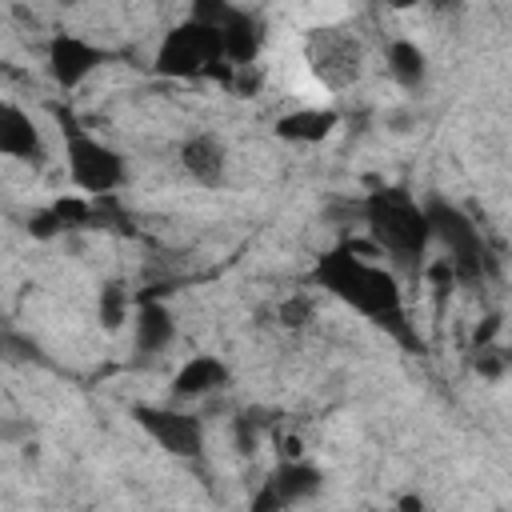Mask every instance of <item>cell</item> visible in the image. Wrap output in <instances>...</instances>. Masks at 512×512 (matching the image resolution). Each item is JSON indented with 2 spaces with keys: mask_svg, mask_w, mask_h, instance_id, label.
Wrapping results in <instances>:
<instances>
[{
  "mask_svg": "<svg viewBox=\"0 0 512 512\" xmlns=\"http://www.w3.org/2000/svg\"><path fill=\"white\" fill-rule=\"evenodd\" d=\"M316 284L324 292H332L336 300H344L348 308L364 312L372 324L388 328L400 344L420 348V336L412 332V324L404 316L400 284H396V276L388 268H380V264L356 256L348 244H340V248H332V252H324L316 260Z\"/></svg>",
  "mask_w": 512,
  "mask_h": 512,
  "instance_id": "6da1fadb",
  "label": "cell"
},
{
  "mask_svg": "<svg viewBox=\"0 0 512 512\" xmlns=\"http://www.w3.org/2000/svg\"><path fill=\"white\" fill-rule=\"evenodd\" d=\"M364 224H368L376 248H384L412 272L420 268L424 248H428V220H424V208L408 192H400V188L372 192L364 200Z\"/></svg>",
  "mask_w": 512,
  "mask_h": 512,
  "instance_id": "7a4b0ae2",
  "label": "cell"
},
{
  "mask_svg": "<svg viewBox=\"0 0 512 512\" xmlns=\"http://www.w3.org/2000/svg\"><path fill=\"white\" fill-rule=\"evenodd\" d=\"M424 208V220H428V240H440L444 244V260L452 268L456 280L464 284H480L484 272L492 268V256H488V244L480 236V228L448 200L432 196Z\"/></svg>",
  "mask_w": 512,
  "mask_h": 512,
  "instance_id": "3957f363",
  "label": "cell"
},
{
  "mask_svg": "<svg viewBox=\"0 0 512 512\" xmlns=\"http://www.w3.org/2000/svg\"><path fill=\"white\" fill-rule=\"evenodd\" d=\"M64 160H68V176L80 192L92 196H108L120 180H124V160L120 152H112L104 140L88 136L84 128L68 124L64 128Z\"/></svg>",
  "mask_w": 512,
  "mask_h": 512,
  "instance_id": "277c9868",
  "label": "cell"
},
{
  "mask_svg": "<svg viewBox=\"0 0 512 512\" xmlns=\"http://www.w3.org/2000/svg\"><path fill=\"white\" fill-rule=\"evenodd\" d=\"M216 60H224V52H220V32L208 28V24H200V20H188V24H180V28H172V32L164 36V44H160V52H156V72L184 80V76L208 72Z\"/></svg>",
  "mask_w": 512,
  "mask_h": 512,
  "instance_id": "5b68a950",
  "label": "cell"
},
{
  "mask_svg": "<svg viewBox=\"0 0 512 512\" xmlns=\"http://www.w3.org/2000/svg\"><path fill=\"white\" fill-rule=\"evenodd\" d=\"M308 64L312 72L328 84V88H348L352 80H360L364 72V52L348 32L336 28H320L308 40Z\"/></svg>",
  "mask_w": 512,
  "mask_h": 512,
  "instance_id": "8992f818",
  "label": "cell"
},
{
  "mask_svg": "<svg viewBox=\"0 0 512 512\" xmlns=\"http://www.w3.org/2000/svg\"><path fill=\"white\" fill-rule=\"evenodd\" d=\"M136 424L172 456H200L204 452V424L200 416H188V412H176V408H132Z\"/></svg>",
  "mask_w": 512,
  "mask_h": 512,
  "instance_id": "52a82bcc",
  "label": "cell"
},
{
  "mask_svg": "<svg viewBox=\"0 0 512 512\" xmlns=\"http://www.w3.org/2000/svg\"><path fill=\"white\" fill-rule=\"evenodd\" d=\"M100 64H104V52H100L96 44L72 36V32L52 36V44H48V72H52V80H56L60 88H76V84L88 80Z\"/></svg>",
  "mask_w": 512,
  "mask_h": 512,
  "instance_id": "ba28073f",
  "label": "cell"
},
{
  "mask_svg": "<svg viewBox=\"0 0 512 512\" xmlns=\"http://www.w3.org/2000/svg\"><path fill=\"white\" fill-rule=\"evenodd\" d=\"M180 164H184V172H188L192 180L216 188V184L224 180L228 152H224L220 136H212V132H196V136H188V140L180 144Z\"/></svg>",
  "mask_w": 512,
  "mask_h": 512,
  "instance_id": "9c48e42d",
  "label": "cell"
},
{
  "mask_svg": "<svg viewBox=\"0 0 512 512\" xmlns=\"http://www.w3.org/2000/svg\"><path fill=\"white\" fill-rule=\"evenodd\" d=\"M0 156H16V160H44V140L40 128L32 124L28 112H20L16 104H0Z\"/></svg>",
  "mask_w": 512,
  "mask_h": 512,
  "instance_id": "30bf717a",
  "label": "cell"
},
{
  "mask_svg": "<svg viewBox=\"0 0 512 512\" xmlns=\"http://www.w3.org/2000/svg\"><path fill=\"white\" fill-rule=\"evenodd\" d=\"M336 124H340V116L332 108H296L276 120V136L292 140V144H320L336 132Z\"/></svg>",
  "mask_w": 512,
  "mask_h": 512,
  "instance_id": "8fae6325",
  "label": "cell"
},
{
  "mask_svg": "<svg viewBox=\"0 0 512 512\" xmlns=\"http://www.w3.org/2000/svg\"><path fill=\"white\" fill-rule=\"evenodd\" d=\"M224 384H228V368H224L216 356H196V360H188V364L176 372L172 392H176L180 400H196V396H204V392H212V388H224Z\"/></svg>",
  "mask_w": 512,
  "mask_h": 512,
  "instance_id": "7c38bea8",
  "label": "cell"
},
{
  "mask_svg": "<svg viewBox=\"0 0 512 512\" xmlns=\"http://www.w3.org/2000/svg\"><path fill=\"white\" fill-rule=\"evenodd\" d=\"M172 336H176L172 312L164 304H156V300H144L136 308V348L140 352H164L172 344Z\"/></svg>",
  "mask_w": 512,
  "mask_h": 512,
  "instance_id": "4fadbf2b",
  "label": "cell"
},
{
  "mask_svg": "<svg viewBox=\"0 0 512 512\" xmlns=\"http://www.w3.org/2000/svg\"><path fill=\"white\" fill-rule=\"evenodd\" d=\"M268 484L276 488L280 504L288 508V504H300V500H308V496L320 492V472L312 464H304V460H284Z\"/></svg>",
  "mask_w": 512,
  "mask_h": 512,
  "instance_id": "5bb4252c",
  "label": "cell"
},
{
  "mask_svg": "<svg viewBox=\"0 0 512 512\" xmlns=\"http://www.w3.org/2000/svg\"><path fill=\"white\" fill-rule=\"evenodd\" d=\"M388 72H392L404 88L424 84L428 60H424V52L416 48V40H392V44H388Z\"/></svg>",
  "mask_w": 512,
  "mask_h": 512,
  "instance_id": "9a60e30c",
  "label": "cell"
},
{
  "mask_svg": "<svg viewBox=\"0 0 512 512\" xmlns=\"http://www.w3.org/2000/svg\"><path fill=\"white\" fill-rule=\"evenodd\" d=\"M96 312H100V324L104 328H120L128 320V288L124 284H104L100 296H96Z\"/></svg>",
  "mask_w": 512,
  "mask_h": 512,
  "instance_id": "2e32d148",
  "label": "cell"
},
{
  "mask_svg": "<svg viewBox=\"0 0 512 512\" xmlns=\"http://www.w3.org/2000/svg\"><path fill=\"white\" fill-rule=\"evenodd\" d=\"M48 208L56 212L60 228H84V224H92V216H96V208H92L88 200H80V196H60V200H52Z\"/></svg>",
  "mask_w": 512,
  "mask_h": 512,
  "instance_id": "e0dca14e",
  "label": "cell"
},
{
  "mask_svg": "<svg viewBox=\"0 0 512 512\" xmlns=\"http://www.w3.org/2000/svg\"><path fill=\"white\" fill-rule=\"evenodd\" d=\"M312 320V296H288L280 304V324L284 328H304Z\"/></svg>",
  "mask_w": 512,
  "mask_h": 512,
  "instance_id": "ac0fdd59",
  "label": "cell"
},
{
  "mask_svg": "<svg viewBox=\"0 0 512 512\" xmlns=\"http://www.w3.org/2000/svg\"><path fill=\"white\" fill-rule=\"evenodd\" d=\"M28 232H32L36 240H52V236H60L64 228H60V220H56V212H52V208H40V212H32Z\"/></svg>",
  "mask_w": 512,
  "mask_h": 512,
  "instance_id": "d6986e66",
  "label": "cell"
},
{
  "mask_svg": "<svg viewBox=\"0 0 512 512\" xmlns=\"http://www.w3.org/2000/svg\"><path fill=\"white\" fill-rule=\"evenodd\" d=\"M252 512H284V504H280V496H276V488H272V484H264V488L256 492Z\"/></svg>",
  "mask_w": 512,
  "mask_h": 512,
  "instance_id": "ffe728a7",
  "label": "cell"
},
{
  "mask_svg": "<svg viewBox=\"0 0 512 512\" xmlns=\"http://www.w3.org/2000/svg\"><path fill=\"white\" fill-rule=\"evenodd\" d=\"M480 356H476V368L484 372V376H500L504 372V364H500V356H496V348H476Z\"/></svg>",
  "mask_w": 512,
  "mask_h": 512,
  "instance_id": "44dd1931",
  "label": "cell"
},
{
  "mask_svg": "<svg viewBox=\"0 0 512 512\" xmlns=\"http://www.w3.org/2000/svg\"><path fill=\"white\" fill-rule=\"evenodd\" d=\"M280 452H284V460H300V452H304V444H300L296 436H284V440H280Z\"/></svg>",
  "mask_w": 512,
  "mask_h": 512,
  "instance_id": "7402d4cb",
  "label": "cell"
},
{
  "mask_svg": "<svg viewBox=\"0 0 512 512\" xmlns=\"http://www.w3.org/2000/svg\"><path fill=\"white\" fill-rule=\"evenodd\" d=\"M400 512H424V504H420V496H400V504H396Z\"/></svg>",
  "mask_w": 512,
  "mask_h": 512,
  "instance_id": "603a6c76",
  "label": "cell"
}]
</instances>
